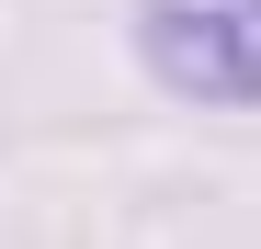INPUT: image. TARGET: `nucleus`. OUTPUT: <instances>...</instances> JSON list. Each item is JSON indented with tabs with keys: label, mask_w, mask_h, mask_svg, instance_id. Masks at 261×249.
<instances>
[{
	"label": "nucleus",
	"mask_w": 261,
	"mask_h": 249,
	"mask_svg": "<svg viewBox=\"0 0 261 249\" xmlns=\"http://www.w3.org/2000/svg\"><path fill=\"white\" fill-rule=\"evenodd\" d=\"M137 68L170 102L261 113V0H137Z\"/></svg>",
	"instance_id": "1"
}]
</instances>
